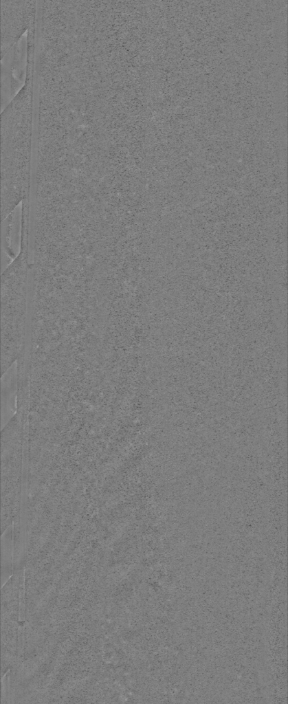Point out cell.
Masks as SVG:
<instances>
[{"mask_svg": "<svg viewBox=\"0 0 288 704\" xmlns=\"http://www.w3.org/2000/svg\"><path fill=\"white\" fill-rule=\"evenodd\" d=\"M1 217L30 198L34 85L26 82L2 109Z\"/></svg>", "mask_w": 288, "mask_h": 704, "instance_id": "6da1fadb", "label": "cell"}, {"mask_svg": "<svg viewBox=\"0 0 288 704\" xmlns=\"http://www.w3.org/2000/svg\"><path fill=\"white\" fill-rule=\"evenodd\" d=\"M29 243L22 241L16 257L1 275V375L24 353L29 300Z\"/></svg>", "mask_w": 288, "mask_h": 704, "instance_id": "7a4b0ae2", "label": "cell"}, {"mask_svg": "<svg viewBox=\"0 0 288 704\" xmlns=\"http://www.w3.org/2000/svg\"><path fill=\"white\" fill-rule=\"evenodd\" d=\"M1 56L36 25L37 1H1Z\"/></svg>", "mask_w": 288, "mask_h": 704, "instance_id": "3957f363", "label": "cell"}]
</instances>
